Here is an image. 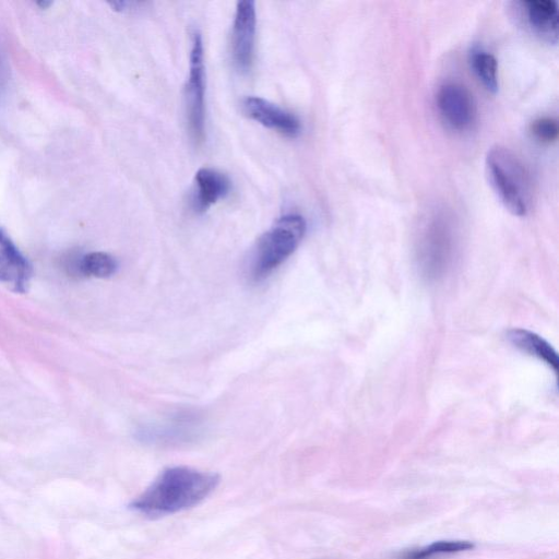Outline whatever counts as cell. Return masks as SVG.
<instances>
[{
    "mask_svg": "<svg viewBox=\"0 0 559 559\" xmlns=\"http://www.w3.org/2000/svg\"><path fill=\"white\" fill-rule=\"evenodd\" d=\"M205 66L201 33L194 31L189 53V74L185 87V104L189 133L195 143L205 136Z\"/></svg>",
    "mask_w": 559,
    "mask_h": 559,
    "instance_id": "obj_4",
    "label": "cell"
},
{
    "mask_svg": "<svg viewBox=\"0 0 559 559\" xmlns=\"http://www.w3.org/2000/svg\"><path fill=\"white\" fill-rule=\"evenodd\" d=\"M437 107L444 122L454 130L469 128L476 116V105L471 92L462 84L447 82L436 95Z\"/></svg>",
    "mask_w": 559,
    "mask_h": 559,
    "instance_id": "obj_6",
    "label": "cell"
},
{
    "mask_svg": "<svg viewBox=\"0 0 559 559\" xmlns=\"http://www.w3.org/2000/svg\"><path fill=\"white\" fill-rule=\"evenodd\" d=\"M485 168L491 188L506 209L516 216H525L532 206L533 188L522 160L511 150L495 146L487 153Z\"/></svg>",
    "mask_w": 559,
    "mask_h": 559,
    "instance_id": "obj_2",
    "label": "cell"
},
{
    "mask_svg": "<svg viewBox=\"0 0 559 559\" xmlns=\"http://www.w3.org/2000/svg\"><path fill=\"white\" fill-rule=\"evenodd\" d=\"M469 63L483 85L489 92H497L498 63L495 56L481 48H475L469 53Z\"/></svg>",
    "mask_w": 559,
    "mask_h": 559,
    "instance_id": "obj_13",
    "label": "cell"
},
{
    "mask_svg": "<svg viewBox=\"0 0 559 559\" xmlns=\"http://www.w3.org/2000/svg\"><path fill=\"white\" fill-rule=\"evenodd\" d=\"M531 132L538 141L543 143H551L558 138V122L556 119L550 117L537 118L531 124Z\"/></svg>",
    "mask_w": 559,
    "mask_h": 559,
    "instance_id": "obj_16",
    "label": "cell"
},
{
    "mask_svg": "<svg viewBox=\"0 0 559 559\" xmlns=\"http://www.w3.org/2000/svg\"><path fill=\"white\" fill-rule=\"evenodd\" d=\"M257 12L253 0H240L236 4L230 33V56L235 68L248 72L254 59Z\"/></svg>",
    "mask_w": 559,
    "mask_h": 559,
    "instance_id": "obj_5",
    "label": "cell"
},
{
    "mask_svg": "<svg viewBox=\"0 0 559 559\" xmlns=\"http://www.w3.org/2000/svg\"><path fill=\"white\" fill-rule=\"evenodd\" d=\"M509 342L522 352L535 356L557 371L558 357L552 346L534 332L513 329L507 334Z\"/></svg>",
    "mask_w": 559,
    "mask_h": 559,
    "instance_id": "obj_12",
    "label": "cell"
},
{
    "mask_svg": "<svg viewBox=\"0 0 559 559\" xmlns=\"http://www.w3.org/2000/svg\"><path fill=\"white\" fill-rule=\"evenodd\" d=\"M231 189L229 178L222 171L202 167L194 176L192 207L197 213L206 212L212 205L224 199Z\"/></svg>",
    "mask_w": 559,
    "mask_h": 559,
    "instance_id": "obj_11",
    "label": "cell"
},
{
    "mask_svg": "<svg viewBox=\"0 0 559 559\" xmlns=\"http://www.w3.org/2000/svg\"><path fill=\"white\" fill-rule=\"evenodd\" d=\"M33 277V267L7 231L0 228V284L24 294Z\"/></svg>",
    "mask_w": 559,
    "mask_h": 559,
    "instance_id": "obj_8",
    "label": "cell"
},
{
    "mask_svg": "<svg viewBox=\"0 0 559 559\" xmlns=\"http://www.w3.org/2000/svg\"><path fill=\"white\" fill-rule=\"evenodd\" d=\"M219 475L188 466H171L160 474L129 504L147 518L175 514L198 506L218 486Z\"/></svg>",
    "mask_w": 559,
    "mask_h": 559,
    "instance_id": "obj_1",
    "label": "cell"
},
{
    "mask_svg": "<svg viewBox=\"0 0 559 559\" xmlns=\"http://www.w3.org/2000/svg\"><path fill=\"white\" fill-rule=\"evenodd\" d=\"M116 259L106 252L94 251L82 255L76 262V270L84 276L105 278L117 271Z\"/></svg>",
    "mask_w": 559,
    "mask_h": 559,
    "instance_id": "obj_14",
    "label": "cell"
},
{
    "mask_svg": "<svg viewBox=\"0 0 559 559\" xmlns=\"http://www.w3.org/2000/svg\"><path fill=\"white\" fill-rule=\"evenodd\" d=\"M419 251L425 274L432 277L441 275L452 259V231L443 223H433L425 233Z\"/></svg>",
    "mask_w": 559,
    "mask_h": 559,
    "instance_id": "obj_9",
    "label": "cell"
},
{
    "mask_svg": "<svg viewBox=\"0 0 559 559\" xmlns=\"http://www.w3.org/2000/svg\"><path fill=\"white\" fill-rule=\"evenodd\" d=\"M475 547L469 540H437L427 546L407 551L401 559H432L442 555L471 550Z\"/></svg>",
    "mask_w": 559,
    "mask_h": 559,
    "instance_id": "obj_15",
    "label": "cell"
},
{
    "mask_svg": "<svg viewBox=\"0 0 559 559\" xmlns=\"http://www.w3.org/2000/svg\"><path fill=\"white\" fill-rule=\"evenodd\" d=\"M519 14L526 27L540 39L557 44L558 5L554 0H526L516 2Z\"/></svg>",
    "mask_w": 559,
    "mask_h": 559,
    "instance_id": "obj_10",
    "label": "cell"
},
{
    "mask_svg": "<svg viewBox=\"0 0 559 559\" xmlns=\"http://www.w3.org/2000/svg\"><path fill=\"white\" fill-rule=\"evenodd\" d=\"M37 4H38L41 9H46V8H48V7L51 4V2H50V1H39V2H37Z\"/></svg>",
    "mask_w": 559,
    "mask_h": 559,
    "instance_id": "obj_17",
    "label": "cell"
},
{
    "mask_svg": "<svg viewBox=\"0 0 559 559\" xmlns=\"http://www.w3.org/2000/svg\"><path fill=\"white\" fill-rule=\"evenodd\" d=\"M241 108L247 117L284 136L296 138L301 132V122L296 115L265 98L245 97Z\"/></svg>",
    "mask_w": 559,
    "mask_h": 559,
    "instance_id": "obj_7",
    "label": "cell"
},
{
    "mask_svg": "<svg viewBox=\"0 0 559 559\" xmlns=\"http://www.w3.org/2000/svg\"><path fill=\"white\" fill-rule=\"evenodd\" d=\"M305 218L295 213L280 217L258 240L250 260L252 281L267 277L299 246L306 233Z\"/></svg>",
    "mask_w": 559,
    "mask_h": 559,
    "instance_id": "obj_3",
    "label": "cell"
}]
</instances>
